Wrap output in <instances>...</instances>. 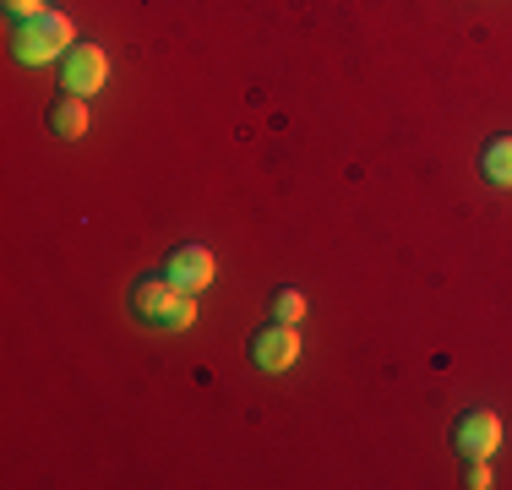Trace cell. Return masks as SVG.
Returning <instances> with one entry per match:
<instances>
[{
  "instance_id": "1",
  "label": "cell",
  "mask_w": 512,
  "mask_h": 490,
  "mask_svg": "<svg viewBox=\"0 0 512 490\" xmlns=\"http://www.w3.org/2000/svg\"><path fill=\"white\" fill-rule=\"evenodd\" d=\"M71 44H77V28H71L60 11L22 17V28L11 33V55H17L22 66H50V60H66Z\"/></svg>"
},
{
  "instance_id": "2",
  "label": "cell",
  "mask_w": 512,
  "mask_h": 490,
  "mask_svg": "<svg viewBox=\"0 0 512 490\" xmlns=\"http://www.w3.org/2000/svg\"><path fill=\"white\" fill-rule=\"evenodd\" d=\"M131 305H137V316L148 327H169V333L197 322V294H186L175 278H142L137 294H131Z\"/></svg>"
},
{
  "instance_id": "3",
  "label": "cell",
  "mask_w": 512,
  "mask_h": 490,
  "mask_svg": "<svg viewBox=\"0 0 512 490\" xmlns=\"http://www.w3.org/2000/svg\"><path fill=\"white\" fill-rule=\"evenodd\" d=\"M104 77H109V55H104V49L99 44H71L66 66H60V88L88 98V93L104 88Z\"/></svg>"
},
{
  "instance_id": "4",
  "label": "cell",
  "mask_w": 512,
  "mask_h": 490,
  "mask_svg": "<svg viewBox=\"0 0 512 490\" xmlns=\"http://www.w3.org/2000/svg\"><path fill=\"white\" fill-rule=\"evenodd\" d=\"M251 360L262 365V371H289V365L300 360V333H295V322H278V327H267V333H256V338H251Z\"/></svg>"
},
{
  "instance_id": "5",
  "label": "cell",
  "mask_w": 512,
  "mask_h": 490,
  "mask_svg": "<svg viewBox=\"0 0 512 490\" xmlns=\"http://www.w3.org/2000/svg\"><path fill=\"white\" fill-rule=\"evenodd\" d=\"M164 278H175L186 294H202L213 284V251H207V245H180V251H169Z\"/></svg>"
},
{
  "instance_id": "6",
  "label": "cell",
  "mask_w": 512,
  "mask_h": 490,
  "mask_svg": "<svg viewBox=\"0 0 512 490\" xmlns=\"http://www.w3.org/2000/svg\"><path fill=\"white\" fill-rule=\"evenodd\" d=\"M502 447V420H496L491 409H474L458 420V452L463 458H491V452Z\"/></svg>"
},
{
  "instance_id": "7",
  "label": "cell",
  "mask_w": 512,
  "mask_h": 490,
  "mask_svg": "<svg viewBox=\"0 0 512 490\" xmlns=\"http://www.w3.org/2000/svg\"><path fill=\"white\" fill-rule=\"evenodd\" d=\"M50 131H55V137H66V142H77L82 131H88V104H82L77 93H66V98L50 109Z\"/></svg>"
},
{
  "instance_id": "8",
  "label": "cell",
  "mask_w": 512,
  "mask_h": 490,
  "mask_svg": "<svg viewBox=\"0 0 512 490\" xmlns=\"http://www.w3.org/2000/svg\"><path fill=\"white\" fill-rule=\"evenodd\" d=\"M480 169H485V180H491V186H512V137H496L491 147H485Z\"/></svg>"
},
{
  "instance_id": "9",
  "label": "cell",
  "mask_w": 512,
  "mask_h": 490,
  "mask_svg": "<svg viewBox=\"0 0 512 490\" xmlns=\"http://www.w3.org/2000/svg\"><path fill=\"white\" fill-rule=\"evenodd\" d=\"M273 311H278V322H300V316H306V294H300V289H278L273 294Z\"/></svg>"
},
{
  "instance_id": "10",
  "label": "cell",
  "mask_w": 512,
  "mask_h": 490,
  "mask_svg": "<svg viewBox=\"0 0 512 490\" xmlns=\"http://www.w3.org/2000/svg\"><path fill=\"white\" fill-rule=\"evenodd\" d=\"M6 11H11V17H44L50 0H6Z\"/></svg>"
},
{
  "instance_id": "11",
  "label": "cell",
  "mask_w": 512,
  "mask_h": 490,
  "mask_svg": "<svg viewBox=\"0 0 512 490\" xmlns=\"http://www.w3.org/2000/svg\"><path fill=\"white\" fill-rule=\"evenodd\" d=\"M469 463H474V469H469V485L485 490V485H491V469H485V458H469Z\"/></svg>"
}]
</instances>
